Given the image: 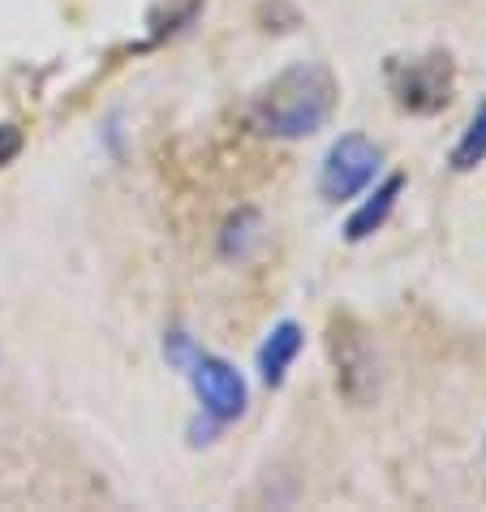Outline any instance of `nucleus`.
Segmentation results:
<instances>
[{
    "mask_svg": "<svg viewBox=\"0 0 486 512\" xmlns=\"http://www.w3.org/2000/svg\"><path fill=\"white\" fill-rule=\"evenodd\" d=\"M336 74L319 61H297L289 69H280L267 87L250 99V130L263 138H280V142H297L319 134L336 112Z\"/></svg>",
    "mask_w": 486,
    "mask_h": 512,
    "instance_id": "obj_1",
    "label": "nucleus"
},
{
    "mask_svg": "<svg viewBox=\"0 0 486 512\" xmlns=\"http://www.w3.org/2000/svg\"><path fill=\"white\" fill-rule=\"evenodd\" d=\"M327 353H332V366H336V388L353 405H366L379 392V358L366 327L349 315H336L332 327H327Z\"/></svg>",
    "mask_w": 486,
    "mask_h": 512,
    "instance_id": "obj_4",
    "label": "nucleus"
},
{
    "mask_svg": "<svg viewBox=\"0 0 486 512\" xmlns=\"http://www.w3.org/2000/svg\"><path fill=\"white\" fill-rule=\"evenodd\" d=\"M18 151H22V134L13 130V125H0V168H5Z\"/></svg>",
    "mask_w": 486,
    "mask_h": 512,
    "instance_id": "obj_12",
    "label": "nucleus"
},
{
    "mask_svg": "<svg viewBox=\"0 0 486 512\" xmlns=\"http://www.w3.org/2000/svg\"><path fill=\"white\" fill-rule=\"evenodd\" d=\"M400 194H405V173H392V177H383L379 186L362 198V207H357L353 216L345 220V241H349V246H362L366 237H375L383 224L392 220Z\"/></svg>",
    "mask_w": 486,
    "mask_h": 512,
    "instance_id": "obj_7",
    "label": "nucleus"
},
{
    "mask_svg": "<svg viewBox=\"0 0 486 512\" xmlns=\"http://www.w3.org/2000/svg\"><path fill=\"white\" fill-rule=\"evenodd\" d=\"M306 349V327L297 319H280L276 327L267 332V340L259 345V379L267 383L271 392L284 388V379H289L297 353Z\"/></svg>",
    "mask_w": 486,
    "mask_h": 512,
    "instance_id": "obj_6",
    "label": "nucleus"
},
{
    "mask_svg": "<svg viewBox=\"0 0 486 512\" xmlns=\"http://www.w3.org/2000/svg\"><path fill=\"white\" fill-rule=\"evenodd\" d=\"M388 87L396 108L409 117H435L456 95V61L448 48H426L418 56H400L388 65Z\"/></svg>",
    "mask_w": 486,
    "mask_h": 512,
    "instance_id": "obj_2",
    "label": "nucleus"
},
{
    "mask_svg": "<svg viewBox=\"0 0 486 512\" xmlns=\"http://www.w3.org/2000/svg\"><path fill=\"white\" fill-rule=\"evenodd\" d=\"M448 164H452V173H474L478 164H486V99L474 108V117L465 121L461 138L452 142Z\"/></svg>",
    "mask_w": 486,
    "mask_h": 512,
    "instance_id": "obj_9",
    "label": "nucleus"
},
{
    "mask_svg": "<svg viewBox=\"0 0 486 512\" xmlns=\"http://www.w3.org/2000/svg\"><path fill=\"white\" fill-rule=\"evenodd\" d=\"M194 336L181 332V327H173V332H164V362L173 366V371H185V362L194 358Z\"/></svg>",
    "mask_w": 486,
    "mask_h": 512,
    "instance_id": "obj_10",
    "label": "nucleus"
},
{
    "mask_svg": "<svg viewBox=\"0 0 486 512\" xmlns=\"http://www.w3.org/2000/svg\"><path fill=\"white\" fill-rule=\"evenodd\" d=\"M181 375L190 379V388L198 396V409H203L207 418H216L220 426L237 422L241 414H246L250 388H246V379H241V371L233 362H224L207 349H194V358L185 362Z\"/></svg>",
    "mask_w": 486,
    "mask_h": 512,
    "instance_id": "obj_5",
    "label": "nucleus"
},
{
    "mask_svg": "<svg viewBox=\"0 0 486 512\" xmlns=\"http://www.w3.org/2000/svg\"><path fill=\"white\" fill-rule=\"evenodd\" d=\"M259 246H263V216L254 207H237L220 229V259L246 263V259H254Z\"/></svg>",
    "mask_w": 486,
    "mask_h": 512,
    "instance_id": "obj_8",
    "label": "nucleus"
},
{
    "mask_svg": "<svg viewBox=\"0 0 486 512\" xmlns=\"http://www.w3.org/2000/svg\"><path fill=\"white\" fill-rule=\"evenodd\" d=\"M379 168H383L379 142H370L366 134H340L319 164V194L327 203H349V198L375 186Z\"/></svg>",
    "mask_w": 486,
    "mask_h": 512,
    "instance_id": "obj_3",
    "label": "nucleus"
},
{
    "mask_svg": "<svg viewBox=\"0 0 486 512\" xmlns=\"http://www.w3.org/2000/svg\"><path fill=\"white\" fill-rule=\"evenodd\" d=\"M216 431H220V422H216V418H207V414H203V418H194V422H190V444H194V448L216 444Z\"/></svg>",
    "mask_w": 486,
    "mask_h": 512,
    "instance_id": "obj_11",
    "label": "nucleus"
}]
</instances>
